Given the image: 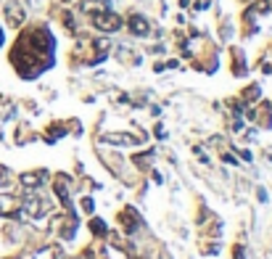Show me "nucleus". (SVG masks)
Masks as SVG:
<instances>
[{"mask_svg":"<svg viewBox=\"0 0 272 259\" xmlns=\"http://www.w3.org/2000/svg\"><path fill=\"white\" fill-rule=\"evenodd\" d=\"M0 45H3V29H0Z\"/></svg>","mask_w":272,"mask_h":259,"instance_id":"nucleus-4","label":"nucleus"},{"mask_svg":"<svg viewBox=\"0 0 272 259\" xmlns=\"http://www.w3.org/2000/svg\"><path fill=\"white\" fill-rule=\"evenodd\" d=\"M122 24H124L122 16H119V13H114L111 8L92 13V27H95L98 32H119Z\"/></svg>","mask_w":272,"mask_h":259,"instance_id":"nucleus-1","label":"nucleus"},{"mask_svg":"<svg viewBox=\"0 0 272 259\" xmlns=\"http://www.w3.org/2000/svg\"><path fill=\"white\" fill-rule=\"evenodd\" d=\"M5 19H8L11 27H21V24H24V19H27L24 8H21L16 0H8V3H5Z\"/></svg>","mask_w":272,"mask_h":259,"instance_id":"nucleus-3","label":"nucleus"},{"mask_svg":"<svg viewBox=\"0 0 272 259\" xmlns=\"http://www.w3.org/2000/svg\"><path fill=\"white\" fill-rule=\"evenodd\" d=\"M127 27H130V32L135 37H148L151 35V21L145 16H140V13H132L130 21H127Z\"/></svg>","mask_w":272,"mask_h":259,"instance_id":"nucleus-2","label":"nucleus"}]
</instances>
